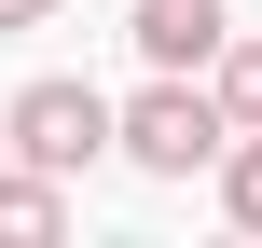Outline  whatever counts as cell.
<instances>
[{
	"label": "cell",
	"instance_id": "1",
	"mask_svg": "<svg viewBox=\"0 0 262 248\" xmlns=\"http://www.w3.org/2000/svg\"><path fill=\"white\" fill-rule=\"evenodd\" d=\"M221 138H235V110H221V83H207V69H152V83L111 110V152H124L138 179H207V166H221Z\"/></svg>",
	"mask_w": 262,
	"mask_h": 248
},
{
	"label": "cell",
	"instance_id": "2",
	"mask_svg": "<svg viewBox=\"0 0 262 248\" xmlns=\"http://www.w3.org/2000/svg\"><path fill=\"white\" fill-rule=\"evenodd\" d=\"M0 152H14V166H55V179H83V166L111 152V97H97V83H69V69H41V83L0 110Z\"/></svg>",
	"mask_w": 262,
	"mask_h": 248
},
{
	"label": "cell",
	"instance_id": "3",
	"mask_svg": "<svg viewBox=\"0 0 262 248\" xmlns=\"http://www.w3.org/2000/svg\"><path fill=\"white\" fill-rule=\"evenodd\" d=\"M124 41H138L152 69H221L235 14H221V0H138V14H124Z\"/></svg>",
	"mask_w": 262,
	"mask_h": 248
},
{
	"label": "cell",
	"instance_id": "4",
	"mask_svg": "<svg viewBox=\"0 0 262 248\" xmlns=\"http://www.w3.org/2000/svg\"><path fill=\"white\" fill-rule=\"evenodd\" d=\"M69 235V179L55 166H0V248H55Z\"/></svg>",
	"mask_w": 262,
	"mask_h": 248
},
{
	"label": "cell",
	"instance_id": "5",
	"mask_svg": "<svg viewBox=\"0 0 262 248\" xmlns=\"http://www.w3.org/2000/svg\"><path fill=\"white\" fill-rule=\"evenodd\" d=\"M207 193H221V221H235V235H262V124H235V138H221Z\"/></svg>",
	"mask_w": 262,
	"mask_h": 248
},
{
	"label": "cell",
	"instance_id": "6",
	"mask_svg": "<svg viewBox=\"0 0 262 248\" xmlns=\"http://www.w3.org/2000/svg\"><path fill=\"white\" fill-rule=\"evenodd\" d=\"M207 83H221V110H235V124H262V28L221 41V69H207Z\"/></svg>",
	"mask_w": 262,
	"mask_h": 248
},
{
	"label": "cell",
	"instance_id": "7",
	"mask_svg": "<svg viewBox=\"0 0 262 248\" xmlns=\"http://www.w3.org/2000/svg\"><path fill=\"white\" fill-rule=\"evenodd\" d=\"M55 14H69V0H0V41H14V28H55Z\"/></svg>",
	"mask_w": 262,
	"mask_h": 248
}]
</instances>
